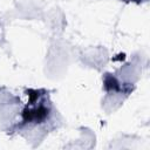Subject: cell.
Returning a JSON list of instances; mask_svg holds the SVG:
<instances>
[{
  "label": "cell",
  "instance_id": "1",
  "mask_svg": "<svg viewBox=\"0 0 150 150\" xmlns=\"http://www.w3.org/2000/svg\"><path fill=\"white\" fill-rule=\"evenodd\" d=\"M28 102L22 110L21 122L22 124H40L48 120L50 115V103L43 94L39 90L28 91Z\"/></svg>",
  "mask_w": 150,
  "mask_h": 150
}]
</instances>
